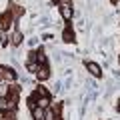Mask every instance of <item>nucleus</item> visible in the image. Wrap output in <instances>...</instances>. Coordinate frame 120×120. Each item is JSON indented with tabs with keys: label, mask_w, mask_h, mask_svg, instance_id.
Here are the masks:
<instances>
[{
	"label": "nucleus",
	"mask_w": 120,
	"mask_h": 120,
	"mask_svg": "<svg viewBox=\"0 0 120 120\" xmlns=\"http://www.w3.org/2000/svg\"><path fill=\"white\" fill-rule=\"evenodd\" d=\"M48 76H50V70H48V66H46V64H40L38 70H36V78H38V80H46Z\"/></svg>",
	"instance_id": "3"
},
{
	"label": "nucleus",
	"mask_w": 120,
	"mask_h": 120,
	"mask_svg": "<svg viewBox=\"0 0 120 120\" xmlns=\"http://www.w3.org/2000/svg\"><path fill=\"white\" fill-rule=\"evenodd\" d=\"M36 62H38V64H46V54H44L42 50L36 52Z\"/></svg>",
	"instance_id": "9"
},
{
	"label": "nucleus",
	"mask_w": 120,
	"mask_h": 120,
	"mask_svg": "<svg viewBox=\"0 0 120 120\" xmlns=\"http://www.w3.org/2000/svg\"><path fill=\"white\" fill-rule=\"evenodd\" d=\"M28 44H30V46H36V44H38V40H36V38H30Z\"/></svg>",
	"instance_id": "13"
},
{
	"label": "nucleus",
	"mask_w": 120,
	"mask_h": 120,
	"mask_svg": "<svg viewBox=\"0 0 120 120\" xmlns=\"http://www.w3.org/2000/svg\"><path fill=\"white\" fill-rule=\"evenodd\" d=\"M74 40V32L72 30H64V42H72Z\"/></svg>",
	"instance_id": "10"
},
{
	"label": "nucleus",
	"mask_w": 120,
	"mask_h": 120,
	"mask_svg": "<svg viewBox=\"0 0 120 120\" xmlns=\"http://www.w3.org/2000/svg\"><path fill=\"white\" fill-rule=\"evenodd\" d=\"M86 68H88V72L92 74L94 78H98L100 74H102V68H100V66L96 64V62H86Z\"/></svg>",
	"instance_id": "2"
},
{
	"label": "nucleus",
	"mask_w": 120,
	"mask_h": 120,
	"mask_svg": "<svg viewBox=\"0 0 120 120\" xmlns=\"http://www.w3.org/2000/svg\"><path fill=\"white\" fill-rule=\"evenodd\" d=\"M4 78H6V80H14V78H16L14 70H12V68H6V72H4Z\"/></svg>",
	"instance_id": "11"
},
{
	"label": "nucleus",
	"mask_w": 120,
	"mask_h": 120,
	"mask_svg": "<svg viewBox=\"0 0 120 120\" xmlns=\"http://www.w3.org/2000/svg\"><path fill=\"white\" fill-rule=\"evenodd\" d=\"M44 120H56V112L52 110L50 106H48V108H44Z\"/></svg>",
	"instance_id": "7"
},
{
	"label": "nucleus",
	"mask_w": 120,
	"mask_h": 120,
	"mask_svg": "<svg viewBox=\"0 0 120 120\" xmlns=\"http://www.w3.org/2000/svg\"><path fill=\"white\" fill-rule=\"evenodd\" d=\"M10 42H12L14 46H18V44L22 42V32H20V30H16V32L12 34V38H10Z\"/></svg>",
	"instance_id": "6"
},
{
	"label": "nucleus",
	"mask_w": 120,
	"mask_h": 120,
	"mask_svg": "<svg viewBox=\"0 0 120 120\" xmlns=\"http://www.w3.org/2000/svg\"><path fill=\"white\" fill-rule=\"evenodd\" d=\"M8 94H10V86H6V84H0V98H6Z\"/></svg>",
	"instance_id": "8"
},
{
	"label": "nucleus",
	"mask_w": 120,
	"mask_h": 120,
	"mask_svg": "<svg viewBox=\"0 0 120 120\" xmlns=\"http://www.w3.org/2000/svg\"><path fill=\"white\" fill-rule=\"evenodd\" d=\"M32 116H34V120H44V108L32 106Z\"/></svg>",
	"instance_id": "4"
},
{
	"label": "nucleus",
	"mask_w": 120,
	"mask_h": 120,
	"mask_svg": "<svg viewBox=\"0 0 120 120\" xmlns=\"http://www.w3.org/2000/svg\"><path fill=\"white\" fill-rule=\"evenodd\" d=\"M118 110H120V102H118Z\"/></svg>",
	"instance_id": "15"
},
{
	"label": "nucleus",
	"mask_w": 120,
	"mask_h": 120,
	"mask_svg": "<svg viewBox=\"0 0 120 120\" xmlns=\"http://www.w3.org/2000/svg\"><path fill=\"white\" fill-rule=\"evenodd\" d=\"M60 14H62L64 20H70V18H72V6H70L68 2H62V4H60Z\"/></svg>",
	"instance_id": "1"
},
{
	"label": "nucleus",
	"mask_w": 120,
	"mask_h": 120,
	"mask_svg": "<svg viewBox=\"0 0 120 120\" xmlns=\"http://www.w3.org/2000/svg\"><path fill=\"white\" fill-rule=\"evenodd\" d=\"M10 20H12L10 14H2V16H0V30H6V26L10 24Z\"/></svg>",
	"instance_id": "5"
},
{
	"label": "nucleus",
	"mask_w": 120,
	"mask_h": 120,
	"mask_svg": "<svg viewBox=\"0 0 120 120\" xmlns=\"http://www.w3.org/2000/svg\"><path fill=\"white\" fill-rule=\"evenodd\" d=\"M8 40H10V36L6 34V30H0V42H2V44H8Z\"/></svg>",
	"instance_id": "12"
},
{
	"label": "nucleus",
	"mask_w": 120,
	"mask_h": 120,
	"mask_svg": "<svg viewBox=\"0 0 120 120\" xmlns=\"http://www.w3.org/2000/svg\"><path fill=\"white\" fill-rule=\"evenodd\" d=\"M4 72H6V68H4V66H0V78H4Z\"/></svg>",
	"instance_id": "14"
}]
</instances>
